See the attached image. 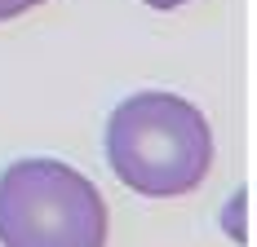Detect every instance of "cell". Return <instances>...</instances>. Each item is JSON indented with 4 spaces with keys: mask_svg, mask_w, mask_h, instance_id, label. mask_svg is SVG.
<instances>
[{
    "mask_svg": "<svg viewBox=\"0 0 257 247\" xmlns=\"http://www.w3.org/2000/svg\"><path fill=\"white\" fill-rule=\"evenodd\" d=\"M36 4H45V0H0V22L5 18H18L27 9H36Z\"/></svg>",
    "mask_w": 257,
    "mask_h": 247,
    "instance_id": "3957f363",
    "label": "cell"
},
{
    "mask_svg": "<svg viewBox=\"0 0 257 247\" xmlns=\"http://www.w3.org/2000/svg\"><path fill=\"white\" fill-rule=\"evenodd\" d=\"M151 9H178V4H186V0H147Z\"/></svg>",
    "mask_w": 257,
    "mask_h": 247,
    "instance_id": "277c9868",
    "label": "cell"
},
{
    "mask_svg": "<svg viewBox=\"0 0 257 247\" xmlns=\"http://www.w3.org/2000/svg\"><path fill=\"white\" fill-rule=\"evenodd\" d=\"M106 164L147 198L191 194L213 168V128L178 93H133L106 120Z\"/></svg>",
    "mask_w": 257,
    "mask_h": 247,
    "instance_id": "6da1fadb",
    "label": "cell"
},
{
    "mask_svg": "<svg viewBox=\"0 0 257 247\" xmlns=\"http://www.w3.org/2000/svg\"><path fill=\"white\" fill-rule=\"evenodd\" d=\"M0 247H106L98 186L58 159H18L0 172Z\"/></svg>",
    "mask_w": 257,
    "mask_h": 247,
    "instance_id": "7a4b0ae2",
    "label": "cell"
}]
</instances>
